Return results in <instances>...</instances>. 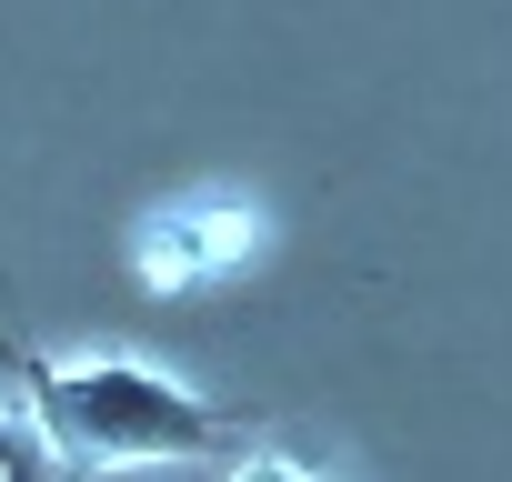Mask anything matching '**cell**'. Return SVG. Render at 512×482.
<instances>
[{
  "instance_id": "cell-3",
  "label": "cell",
  "mask_w": 512,
  "mask_h": 482,
  "mask_svg": "<svg viewBox=\"0 0 512 482\" xmlns=\"http://www.w3.org/2000/svg\"><path fill=\"white\" fill-rule=\"evenodd\" d=\"M231 482H332V472H312V462H292V452H262V462H241Z\"/></svg>"
},
{
  "instance_id": "cell-1",
  "label": "cell",
  "mask_w": 512,
  "mask_h": 482,
  "mask_svg": "<svg viewBox=\"0 0 512 482\" xmlns=\"http://www.w3.org/2000/svg\"><path fill=\"white\" fill-rule=\"evenodd\" d=\"M41 442L71 452V462H91V472H141V462L201 452L211 412L181 382L141 372V362H71V372L41 382Z\"/></svg>"
},
{
  "instance_id": "cell-2",
  "label": "cell",
  "mask_w": 512,
  "mask_h": 482,
  "mask_svg": "<svg viewBox=\"0 0 512 482\" xmlns=\"http://www.w3.org/2000/svg\"><path fill=\"white\" fill-rule=\"evenodd\" d=\"M251 241H262V221H251L241 201H191V211H161L141 231V282L151 292H191L211 272H231Z\"/></svg>"
},
{
  "instance_id": "cell-4",
  "label": "cell",
  "mask_w": 512,
  "mask_h": 482,
  "mask_svg": "<svg viewBox=\"0 0 512 482\" xmlns=\"http://www.w3.org/2000/svg\"><path fill=\"white\" fill-rule=\"evenodd\" d=\"M0 482H31V462H21V432L0 422Z\"/></svg>"
}]
</instances>
